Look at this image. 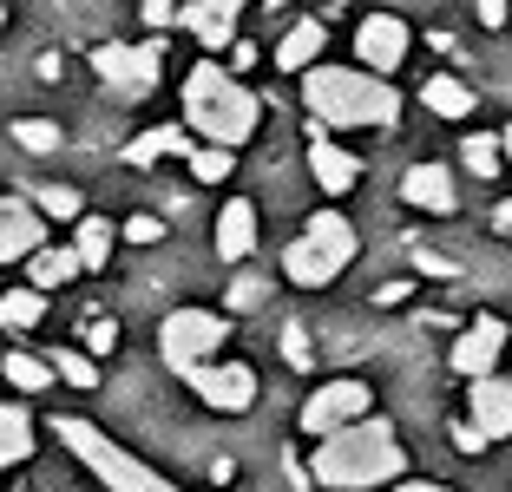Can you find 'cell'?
Instances as JSON below:
<instances>
[{
	"instance_id": "cell-35",
	"label": "cell",
	"mask_w": 512,
	"mask_h": 492,
	"mask_svg": "<svg viewBox=\"0 0 512 492\" xmlns=\"http://www.w3.org/2000/svg\"><path fill=\"white\" fill-rule=\"evenodd\" d=\"M178 7L184 0H145V20L151 27H178Z\"/></svg>"
},
{
	"instance_id": "cell-9",
	"label": "cell",
	"mask_w": 512,
	"mask_h": 492,
	"mask_svg": "<svg viewBox=\"0 0 512 492\" xmlns=\"http://www.w3.org/2000/svg\"><path fill=\"white\" fill-rule=\"evenodd\" d=\"M92 73L106 79L119 99H145L158 86V40L151 46H92Z\"/></svg>"
},
{
	"instance_id": "cell-39",
	"label": "cell",
	"mask_w": 512,
	"mask_h": 492,
	"mask_svg": "<svg viewBox=\"0 0 512 492\" xmlns=\"http://www.w3.org/2000/svg\"><path fill=\"white\" fill-rule=\"evenodd\" d=\"M401 492H453V486H440V479H401Z\"/></svg>"
},
{
	"instance_id": "cell-21",
	"label": "cell",
	"mask_w": 512,
	"mask_h": 492,
	"mask_svg": "<svg viewBox=\"0 0 512 492\" xmlns=\"http://www.w3.org/2000/svg\"><path fill=\"white\" fill-rule=\"evenodd\" d=\"M33 414L20 401H7L0 407V473H7V466H20V460H33Z\"/></svg>"
},
{
	"instance_id": "cell-34",
	"label": "cell",
	"mask_w": 512,
	"mask_h": 492,
	"mask_svg": "<svg viewBox=\"0 0 512 492\" xmlns=\"http://www.w3.org/2000/svg\"><path fill=\"white\" fill-rule=\"evenodd\" d=\"M283 361H289V368H309V342H302V328H283Z\"/></svg>"
},
{
	"instance_id": "cell-20",
	"label": "cell",
	"mask_w": 512,
	"mask_h": 492,
	"mask_svg": "<svg viewBox=\"0 0 512 492\" xmlns=\"http://www.w3.org/2000/svg\"><path fill=\"white\" fill-rule=\"evenodd\" d=\"M112 243H119V224H106V217H86V210L73 217V250H79V269H106V263H112Z\"/></svg>"
},
{
	"instance_id": "cell-41",
	"label": "cell",
	"mask_w": 512,
	"mask_h": 492,
	"mask_svg": "<svg viewBox=\"0 0 512 492\" xmlns=\"http://www.w3.org/2000/svg\"><path fill=\"white\" fill-rule=\"evenodd\" d=\"M263 7H283V0H263Z\"/></svg>"
},
{
	"instance_id": "cell-14",
	"label": "cell",
	"mask_w": 512,
	"mask_h": 492,
	"mask_svg": "<svg viewBox=\"0 0 512 492\" xmlns=\"http://www.w3.org/2000/svg\"><path fill=\"white\" fill-rule=\"evenodd\" d=\"M401 197H407L414 210H427V217H447V210H460V184H453L447 164H407Z\"/></svg>"
},
{
	"instance_id": "cell-16",
	"label": "cell",
	"mask_w": 512,
	"mask_h": 492,
	"mask_svg": "<svg viewBox=\"0 0 512 492\" xmlns=\"http://www.w3.org/2000/svg\"><path fill=\"white\" fill-rule=\"evenodd\" d=\"M256 237H263L256 204H250V197H230V204L217 210V256H224V263H250V256H256Z\"/></svg>"
},
{
	"instance_id": "cell-11",
	"label": "cell",
	"mask_w": 512,
	"mask_h": 492,
	"mask_svg": "<svg viewBox=\"0 0 512 492\" xmlns=\"http://www.w3.org/2000/svg\"><path fill=\"white\" fill-rule=\"evenodd\" d=\"M309 178H316L329 197H342V191H355V184H362V158H355L348 145H335L322 119L309 125Z\"/></svg>"
},
{
	"instance_id": "cell-30",
	"label": "cell",
	"mask_w": 512,
	"mask_h": 492,
	"mask_svg": "<svg viewBox=\"0 0 512 492\" xmlns=\"http://www.w3.org/2000/svg\"><path fill=\"white\" fill-rule=\"evenodd\" d=\"M33 210H40V217H66V224H73V217H79V191H66V184H46Z\"/></svg>"
},
{
	"instance_id": "cell-43",
	"label": "cell",
	"mask_w": 512,
	"mask_h": 492,
	"mask_svg": "<svg viewBox=\"0 0 512 492\" xmlns=\"http://www.w3.org/2000/svg\"><path fill=\"white\" fill-rule=\"evenodd\" d=\"M0 27H7V14H0Z\"/></svg>"
},
{
	"instance_id": "cell-33",
	"label": "cell",
	"mask_w": 512,
	"mask_h": 492,
	"mask_svg": "<svg viewBox=\"0 0 512 492\" xmlns=\"http://www.w3.org/2000/svg\"><path fill=\"white\" fill-rule=\"evenodd\" d=\"M119 237L125 243H158V237H165V224H158L151 210H138V217H125V224H119Z\"/></svg>"
},
{
	"instance_id": "cell-3",
	"label": "cell",
	"mask_w": 512,
	"mask_h": 492,
	"mask_svg": "<svg viewBox=\"0 0 512 492\" xmlns=\"http://www.w3.org/2000/svg\"><path fill=\"white\" fill-rule=\"evenodd\" d=\"M256 125H263V99H256L237 73L197 60V73L184 79V132H197L204 145L237 151V145L256 138Z\"/></svg>"
},
{
	"instance_id": "cell-12",
	"label": "cell",
	"mask_w": 512,
	"mask_h": 492,
	"mask_svg": "<svg viewBox=\"0 0 512 492\" xmlns=\"http://www.w3.org/2000/svg\"><path fill=\"white\" fill-rule=\"evenodd\" d=\"M355 60H362L368 73H394V66L407 60V20L401 14H368L362 27H355Z\"/></svg>"
},
{
	"instance_id": "cell-15",
	"label": "cell",
	"mask_w": 512,
	"mask_h": 492,
	"mask_svg": "<svg viewBox=\"0 0 512 492\" xmlns=\"http://www.w3.org/2000/svg\"><path fill=\"white\" fill-rule=\"evenodd\" d=\"M237 14L243 0H191V7H178V27H191L204 40V53H224L237 40Z\"/></svg>"
},
{
	"instance_id": "cell-7",
	"label": "cell",
	"mask_w": 512,
	"mask_h": 492,
	"mask_svg": "<svg viewBox=\"0 0 512 492\" xmlns=\"http://www.w3.org/2000/svg\"><path fill=\"white\" fill-rule=\"evenodd\" d=\"M375 414V388L368 381H355V374H342V381H322V388H309V401H302V433H335L348 427V420Z\"/></svg>"
},
{
	"instance_id": "cell-18",
	"label": "cell",
	"mask_w": 512,
	"mask_h": 492,
	"mask_svg": "<svg viewBox=\"0 0 512 492\" xmlns=\"http://www.w3.org/2000/svg\"><path fill=\"white\" fill-rule=\"evenodd\" d=\"M322 46H329V27H322V20H296V27L283 33V46H276V66H283V73H309V66L322 60Z\"/></svg>"
},
{
	"instance_id": "cell-26",
	"label": "cell",
	"mask_w": 512,
	"mask_h": 492,
	"mask_svg": "<svg viewBox=\"0 0 512 492\" xmlns=\"http://www.w3.org/2000/svg\"><path fill=\"white\" fill-rule=\"evenodd\" d=\"M460 164H467L473 178H499V171H506V151H499L493 132H467V145H460Z\"/></svg>"
},
{
	"instance_id": "cell-1",
	"label": "cell",
	"mask_w": 512,
	"mask_h": 492,
	"mask_svg": "<svg viewBox=\"0 0 512 492\" xmlns=\"http://www.w3.org/2000/svg\"><path fill=\"white\" fill-rule=\"evenodd\" d=\"M309 473H316L322 486H335V492H368V486L401 479L407 473V453H401V440H394L388 420H381V414H362V420H348V427L322 433Z\"/></svg>"
},
{
	"instance_id": "cell-4",
	"label": "cell",
	"mask_w": 512,
	"mask_h": 492,
	"mask_svg": "<svg viewBox=\"0 0 512 492\" xmlns=\"http://www.w3.org/2000/svg\"><path fill=\"white\" fill-rule=\"evenodd\" d=\"M53 433H60V447L73 453L86 473H99V486H106V492H178L165 473H151L145 460H132V453H125L112 433H99L92 420L60 414V420H53Z\"/></svg>"
},
{
	"instance_id": "cell-6",
	"label": "cell",
	"mask_w": 512,
	"mask_h": 492,
	"mask_svg": "<svg viewBox=\"0 0 512 492\" xmlns=\"http://www.w3.org/2000/svg\"><path fill=\"white\" fill-rule=\"evenodd\" d=\"M224 342H230L224 309H171L165 322H158V361H165L171 374H191V368H204V361H217Z\"/></svg>"
},
{
	"instance_id": "cell-22",
	"label": "cell",
	"mask_w": 512,
	"mask_h": 492,
	"mask_svg": "<svg viewBox=\"0 0 512 492\" xmlns=\"http://www.w3.org/2000/svg\"><path fill=\"white\" fill-rule=\"evenodd\" d=\"M191 158V132L184 125H158V132H138L132 145H125V164H158V158Z\"/></svg>"
},
{
	"instance_id": "cell-25",
	"label": "cell",
	"mask_w": 512,
	"mask_h": 492,
	"mask_svg": "<svg viewBox=\"0 0 512 492\" xmlns=\"http://www.w3.org/2000/svg\"><path fill=\"white\" fill-rule=\"evenodd\" d=\"M40 315H46V289L20 283V289H7V296H0V328H7V335H27Z\"/></svg>"
},
{
	"instance_id": "cell-23",
	"label": "cell",
	"mask_w": 512,
	"mask_h": 492,
	"mask_svg": "<svg viewBox=\"0 0 512 492\" xmlns=\"http://www.w3.org/2000/svg\"><path fill=\"white\" fill-rule=\"evenodd\" d=\"M421 105L434 112V119H467V112H473V92H467V79L434 73V79L421 86Z\"/></svg>"
},
{
	"instance_id": "cell-42",
	"label": "cell",
	"mask_w": 512,
	"mask_h": 492,
	"mask_svg": "<svg viewBox=\"0 0 512 492\" xmlns=\"http://www.w3.org/2000/svg\"><path fill=\"white\" fill-rule=\"evenodd\" d=\"M335 7H348V0H335Z\"/></svg>"
},
{
	"instance_id": "cell-29",
	"label": "cell",
	"mask_w": 512,
	"mask_h": 492,
	"mask_svg": "<svg viewBox=\"0 0 512 492\" xmlns=\"http://www.w3.org/2000/svg\"><path fill=\"white\" fill-rule=\"evenodd\" d=\"M14 145H20V151H60V125H46V119H14Z\"/></svg>"
},
{
	"instance_id": "cell-17",
	"label": "cell",
	"mask_w": 512,
	"mask_h": 492,
	"mask_svg": "<svg viewBox=\"0 0 512 492\" xmlns=\"http://www.w3.org/2000/svg\"><path fill=\"white\" fill-rule=\"evenodd\" d=\"M467 401H473V427H480L486 440H506L512 433V381L506 374H480Z\"/></svg>"
},
{
	"instance_id": "cell-19",
	"label": "cell",
	"mask_w": 512,
	"mask_h": 492,
	"mask_svg": "<svg viewBox=\"0 0 512 492\" xmlns=\"http://www.w3.org/2000/svg\"><path fill=\"white\" fill-rule=\"evenodd\" d=\"M79 276V250L73 243H40V250L27 256V283L33 289H60V283H73Z\"/></svg>"
},
{
	"instance_id": "cell-36",
	"label": "cell",
	"mask_w": 512,
	"mask_h": 492,
	"mask_svg": "<svg viewBox=\"0 0 512 492\" xmlns=\"http://www.w3.org/2000/svg\"><path fill=\"white\" fill-rule=\"evenodd\" d=\"M453 447H460V453H480V447H493V440H486L473 420H460V427H453Z\"/></svg>"
},
{
	"instance_id": "cell-31",
	"label": "cell",
	"mask_w": 512,
	"mask_h": 492,
	"mask_svg": "<svg viewBox=\"0 0 512 492\" xmlns=\"http://www.w3.org/2000/svg\"><path fill=\"white\" fill-rule=\"evenodd\" d=\"M256 302H263V276H250V269H243V276H230L224 309H256Z\"/></svg>"
},
{
	"instance_id": "cell-38",
	"label": "cell",
	"mask_w": 512,
	"mask_h": 492,
	"mask_svg": "<svg viewBox=\"0 0 512 492\" xmlns=\"http://www.w3.org/2000/svg\"><path fill=\"white\" fill-rule=\"evenodd\" d=\"M493 230H499V237H506V243H512V197H506V204H499V210H493Z\"/></svg>"
},
{
	"instance_id": "cell-37",
	"label": "cell",
	"mask_w": 512,
	"mask_h": 492,
	"mask_svg": "<svg viewBox=\"0 0 512 492\" xmlns=\"http://www.w3.org/2000/svg\"><path fill=\"white\" fill-rule=\"evenodd\" d=\"M473 14H480V27H506L512 0H473Z\"/></svg>"
},
{
	"instance_id": "cell-10",
	"label": "cell",
	"mask_w": 512,
	"mask_h": 492,
	"mask_svg": "<svg viewBox=\"0 0 512 492\" xmlns=\"http://www.w3.org/2000/svg\"><path fill=\"white\" fill-rule=\"evenodd\" d=\"M499 355H506V322H499V315H473V322L453 335V374H467V381L493 374Z\"/></svg>"
},
{
	"instance_id": "cell-32",
	"label": "cell",
	"mask_w": 512,
	"mask_h": 492,
	"mask_svg": "<svg viewBox=\"0 0 512 492\" xmlns=\"http://www.w3.org/2000/svg\"><path fill=\"white\" fill-rule=\"evenodd\" d=\"M112 348H119V322L92 315V322H86V355H112Z\"/></svg>"
},
{
	"instance_id": "cell-2",
	"label": "cell",
	"mask_w": 512,
	"mask_h": 492,
	"mask_svg": "<svg viewBox=\"0 0 512 492\" xmlns=\"http://www.w3.org/2000/svg\"><path fill=\"white\" fill-rule=\"evenodd\" d=\"M302 105L309 119L335 125V132H355V125H394L401 119V92L388 86V73H368V66H329L316 60L302 73Z\"/></svg>"
},
{
	"instance_id": "cell-28",
	"label": "cell",
	"mask_w": 512,
	"mask_h": 492,
	"mask_svg": "<svg viewBox=\"0 0 512 492\" xmlns=\"http://www.w3.org/2000/svg\"><path fill=\"white\" fill-rule=\"evenodd\" d=\"M230 158H237V151H224V145H191V178L224 184L230 178Z\"/></svg>"
},
{
	"instance_id": "cell-40",
	"label": "cell",
	"mask_w": 512,
	"mask_h": 492,
	"mask_svg": "<svg viewBox=\"0 0 512 492\" xmlns=\"http://www.w3.org/2000/svg\"><path fill=\"white\" fill-rule=\"evenodd\" d=\"M499 151H506V164H512V125H506V132H499Z\"/></svg>"
},
{
	"instance_id": "cell-5",
	"label": "cell",
	"mask_w": 512,
	"mask_h": 492,
	"mask_svg": "<svg viewBox=\"0 0 512 492\" xmlns=\"http://www.w3.org/2000/svg\"><path fill=\"white\" fill-rule=\"evenodd\" d=\"M355 250H362V237H355V224H348L342 210H316V217L296 230V243L283 250V276L296 289H329L335 276L355 263Z\"/></svg>"
},
{
	"instance_id": "cell-24",
	"label": "cell",
	"mask_w": 512,
	"mask_h": 492,
	"mask_svg": "<svg viewBox=\"0 0 512 492\" xmlns=\"http://www.w3.org/2000/svg\"><path fill=\"white\" fill-rule=\"evenodd\" d=\"M0 374H7V388H20V394H46L60 374H53V361L46 355H27V348H14V355L0 361Z\"/></svg>"
},
{
	"instance_id": "cell-13",
	"label": "cell",
	"mask_w": 512,
	"mask_h": 492,
	"mask_svg": "<svg viewBox=\"0 0 512 492\" xmlns=\"http://www.w3.org/2000/svg\"><path fill=\"white\" fill-rule=\"evenodd\" d=\"M46 243V217L20 197H0V263H27Z\"/></svg>"
},
{
	"instance_id": "cell-8",
	"label": "cell",
	"mask_w": 512,
	"mask_h": 492,
	"mask_svg": "<svg viewBox=\"0 0 512 492\" xmlns=\"http://www.w3.org/2000/svg\"><path fill=\"white\" fill-rule=\"evenodd\" d=\"M184 381H191V394L211 407V414H250L256 388H263L250 361H204V368H191Z\"/></svg>"
},
{
	"instance_id": "cell-27",
	"label": "cell",
	"mask_w": 512,
	"mask_h": 492,
	"mask_svg": "<svg viewBox=\"0 0 512 492\" xmlns=\"http://www.w3.org/2000/svg\"><path fill=\"white\" fill-rule=\"evenodd\" d=\"M53 374H60L66 388H99V368H92V355H79V348H53Z\"/></svg>"
}]
</instances>
